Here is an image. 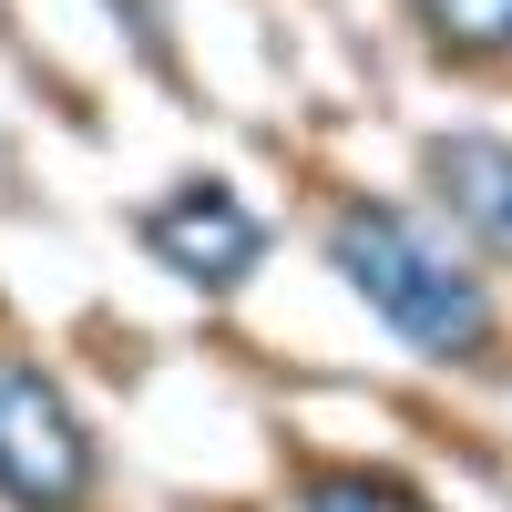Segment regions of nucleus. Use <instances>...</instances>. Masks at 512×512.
I'll return each mask as SVG.
<instances>
[{
  "instance_id": "obj_3",
  "label": "nucleus",
  "mask_w": 512,
  "mask_h": 512,
  "mask_svg": "<svg viewBox=\"0 0 512 512\" xmlns=\"http://www.w3.org/2000/svg\"><path fill=\"white\" fill-rule=\"evenodd\" d=\"M144 246H154L164 277H185L205 297H236L256 267H267V216H256L236 185L195 175V185H175V195L144 205Z\"/></svg>"
},
{
  "instance_id": "obj_5",
  "label": "nucleus",
  "mask_w": 512,
  "mask_h": 512,
  "mask_svg": "<svg viewBox=\"0 0 512 512\" xmlns=\"http://www.w3.org/2000/svg\"><path fill=\"white\" fill-rule=\"evenodd\" d=\"M297 512H431V492H410L400 472H308Z\"/></svg>"
},
{
  "instance_id": "obj_6",
  "label": "nucleus",
  "mask_w": 512,
  "mask_h": 512,
  "mask_svg": "<svg viewBox=\"0 0 512 512\" xmlns=\"http://www.w3.org/2000/svg\"><path fill=\"white\" fill-rule=\"evenodd\" d=\"M420 21H431L441 52H512V0H420Z\"/></svg>"
},
{
  "instance_id": "obj_2",
  "label": "nucleus",
  "mask_w": 512,
  "mask_h": 512,
  "mask_svg": "<svg viewBox=\"0 0 512 512\" xmlns=\"http://www.w3.org/2000/svg\"><path fill=\"white\" fill-rule=\"evenodd\" d=\"M93 482H103V451L82 431V410L62 400V379L0 349V502L11 512H82Z\"/></svg>"
},
{
  "instance_id": "obj_1",
  "label": "nucleus",
  "mask_w": 512,
  "mask_h": 512,
  "mask_svg": "<svg viewBox=\"0 0 512 512\" xmlns=\"http://www.w3.org/2000/svg\"><path fill=\"white\" fill-rule=\"evenodd\" d=\"M328 267L349 277V297L400 338V349L441 359V369H492V349H502L492 287L420 216H400V205H338L328 216Z\"/></svg>"
},
{
  "instance_id": "obj_4",
  "label": "nucleus",
  "mask_w": 512,
  "mask_h": 512,
  "mask_svg": "<svg viewBox=\"0 0 512 512\" xmlns=\"http://www.w3.org/2000/svg\"><path fill=\"white\" fill-rule=\"evenodd\" d=\"M420 164H431L441 216H451L461 236H482L492 256H512V144H492V134H441Z\"/></svg>"
}]
</instances>
